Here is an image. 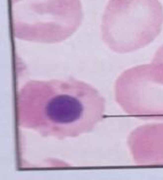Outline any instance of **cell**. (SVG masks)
I'll return each instance as SVG.
<instances>
[{
    "mask_svg": "<svg viewBox=\"0 0 163 180\" xmlns=\"http://www.w3.org/2000/svg\"><path fill=\"white\" fill-rule=\"evenodd\" d=\"M152 62L163 64V46H161L156 50V52L154 53V56H153L152 58Z\"/></svg>",
    "mask_w": 163,
    "mask_h": 180,
    "instance_id": "8992f818",
    "label": "cell"
},
{
    "mask_svg": "<svg viewBox=\"0 0 163 180\" xmlns=\"http://www.w3.org/2000/svg\"><path fill=\"white\" fill-rule=\"evenodd\" d=\"M162 25L159 0H109L102 18V39L115 52H133L152 42Z\"/></svg>",
    "mask_w": 163,
    "mask_h": 180,
    "instance_id": "7a4b0ae2",
    "label": "cell"
},
{
    "mask_svg": "<svg viewBox=\"0 0 163 180\" xmlns=\"http://www.w3.org/2000/svg\"><path fill=\"white\" fill-rule=\"evenodd\" d=\"M115 98L129 115L163 120V64L152 62L124 71L115 84Z\"/></svg>",
    "mask_w": 163,
    "mask_h": 180,
    "instance_id": "277c9868",
    "label": "cell"
},
{
    "mask_svg": "<svg viewBox=\"0 0 163 180\" xmlns=\"http://www.w3.org/2000/svg\"><path fill=\"white\" fill-rule=\"evenodd\" d=\"M15 37L41 43L62 42L83 19L80 0H10Z\"/></svg>",
    "mask_w": 163,
    "mask_h": 180,
    "instance_id": "3957f363",
    "label": "cell"
},
{
    "mask_svg": "<svg viewBox=\"0 0 163 180\" xmlns=\"http://www.w3.org/2000/svg\"><path fill=\"white\" fill-rule=\"evenodd\" d=\"M128 146L137 165H163V123H151L133 129Z\"/></svg>",
    "mask_w": 163,
    "mask_h": 180,
    "instance_id": "5b68a950",
    "label": "cell"
},
{
    "mask_svg": "<svg viewBox=\"0 0 163 180\" xmlns=\"http://www.w3.org/2000/svg\"><path fill=\"white\" fill-rule=\"evenodd\" d=\"M16 102L20 127L60 140L91 132L105 113L101 94L74 78L31 80L18 92Z\"/></svg>",
    "mask_w": 163,
    "mask_h": 180,
    "instance_id": "6da1fadb",
    "label": "cell"
}]
</instances>
